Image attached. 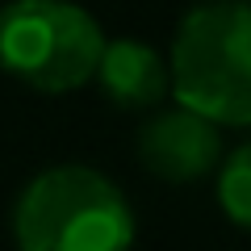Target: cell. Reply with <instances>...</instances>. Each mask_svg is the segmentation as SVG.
Returning a JSON list of instances; mask_svg holds the SVG:
<instances>
[{
	"label": "cell",
	"instance_id": "277c9868",
	"mask_svg": "<svg viewBox=\"0 0 251 251\" xmlns=\"http://www.w3.org/2000/svg\"><path fill=\"white\" fill-rule=\"evenodd\" d=\"M134 155L143 172H151L163 184H193V180L209 176L222 159V134L209 117L193 113L184 105L159 109L138 126Z\"/></svg>",
	"mask_w": 251,
	"mask_h": 251
},
{
	"label": "cell",
	"instance_id": "6da1fadb",
	"mask_svg": "<svg viewBox=\"0 0 251 251\" xmlns=\"http://www.w3.org/2000/svg\"><path fill=\"white\" fill-rule=\"evenodd\" d=\"M168 84L214 126H251V0H205L180 17Z\"/></svg>",
	"mask_w": 251,
	"mask_h": 251
},
{
	"label": "cell",
	"instance_id": "7a4b0ae2",
	"mask_svg": "<svg viewBox=\"0 0 251 251\" xmlns=\"http://www.w3.org/2000/svg\"><path fill=\"white\" fill-rule=\"evenodd\" d=\"M17 251H134V209L88 163H54L13 205Z\"/></svg>",
	"mask_w": 251,
	"mask_h": 251
},
{
	"label": "cell",
	"instance_id": "3957f363",
	"mask_svg": "<svg viewBox=\"0 0 251 251\" xmlns=\"http://www.w3.org/2000/svg\"><path fill=\"white\" fill-rule=\"evenodd\" d=\"M100 21L75 0H9L0 9V67L46 97L92 84Z\"/></svg>",
	"mask_w": 251,
	"mask_h": 251
},
{
	"label": "cell",
	"instance_id": "5b68a950",
	"mask_svg": "<svg viewBox=\"0 0 251 251\" xmlns=\"http://www.w3.org/2000/svg\"><path fill=\"white\" fill-rule=\"evenodd\" d=\"M92 80L109 105L126 109V113H147V109L163 105L172 88L168 59L143 38H105Z\"/></svg>",
	"mask_w": 251,
	"mask_h": 251
},
{
	"label": "cell",
	"instance_id": "8992f818",
	"mask_svg": "<svg viewBox=\"0 0 251 251\" xmlns=\"http://www.w3.org/2000/svg\"><path fill=\"white\" fill-rule=\"evenodd\" d=\"M218 205L226 222L251 234V143L234 147L226 159H218Z\"/></svg>",
	"mask_w": 251,
	"mask_h": 251
}]
</instances>
